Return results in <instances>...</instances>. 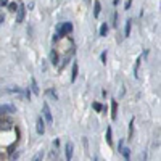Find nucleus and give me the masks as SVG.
Segmentation results:
<instances>
[{"label": "nucleus", "mask_w": 161, "mask_h": 161, "mask_svg": "<svg viewBox=\"0 0 161 161\" xmlns=\"http://www.w3.org/2000/svg\"><path fill=\"white\" fill-rule=\"evenodd\" d=\"M130 28H132V19H127L126 28H124V37H129L130 35Z\"/></svg>", "instance_id": "nucleus-11"}, {"label": "nucleus", "mask_w": 161, "mask_h": 161, "mask_svg": "<svg viewBox=\"0 0 161 161\" xmlns=\"http://www.w3.org/2000/svg\"><path fill=\"white\" fill-rule=\"evenodd\" d=\"M24 16H26V7H24V3H19L18 5V10H16V23H23Z\"/></svg>", "instance_id": "nucleus-2"}, {"label": "nucleus", "mask_w": 161, "mask_h": 161, "mask_svg": "<svg viewBox=\"0 0 161 161\" xmlns=\"http://www.w3.org/2000/svg\"><path fill=\"white\" fill-rule=\"evenodd\" d=\"M31 92H32V94H35V95L40 94V90H39V85H37V82H35L34 77L31 79Z\"/></svg>", "instance_id": "nucleus-10"}, {"label": "nucleus", "mask_w": 161, "mask_h": 161, "mask_svg": "<svg viewBox=\"0 0 161 161\" xmlns=\"http://www.w3.org/2000/svg\"><path fill=\"white\" fill-rule=\"evenodd\" d=\"M3 21H5V16H3V15H0V24H2Z\"/></svg>", "instance_id": "nucleus-27"}, {"label": "nucleus", "mask_w": 161, "mask_h": 161, "mask_svg": "<svg viewBox=\"0 0 161 161\" xmlns=\"http://www.w3.org/2000/svg\"><path fill=\"white\" fill-rule=\"evenodd\" d=\"M50 60H52V65H53V66H56V65H58L60 58H58V53H56L55 50H52V53H50Z\"/></svg>", "instance_id": "nucleus-12"}, {"label": "nucleus", "mask_w": 161, "mask_h": 161, "mask_svg": "<svg viewBox=\"0 0 161 161\" xmlns=\"http://www.w3.org/2000/svg\"><path fill=\"white\" fill-rule=\"evenodd\" d=\"M130 5H132V0H127L126 2V10H130Z\"/></svg>", "instance_id": "nucleus-23"}, {"label": "nucleus", "mask_w": 161, "mask_h": 161, "mask_svg": "<svg viewBox=\"0 0 161 161\" xmlns=\"http://www.w3.org/2000/svg\"><path fill=\"white\" fill-rule=\"evenodd\" d=\"M116 118H118V102L111 100V119L115 121Z\"/></svg>", "instance_id": "nucleus-6"}, {"label": "nucleus", "mask_w": 161, "mask_h": 161, "mask_svg": "<svg viewBox=\"0 0 161 161\" xmlns=\"http://www.w3.org/2000/svg\"><path fill=\"white\" fill-rule=\"evenodd\" d=\"M100 60H102V63L106 65V52H102V55H100Z\"/></svg>", "instance_id": "nucleus-22"}, {"label": "nucleus", "mask_w": 161, "mask_h": 161, "mask_svg": "<svg viewBox=\"0 0 161 161\" xmlns=\"http://www.w3.org/2000/svg\"><path fill=\"white\" fill-rule=\"evenodd\" d=\"M121 153H123L124 160L129 161V156H130V150H129V148H123V150H121Z\"/></svg>", "instance_id": "nucleus-16"}, {"label": "nucleus", "mask_w": 161, "mask_h": 161, "mask_svg": "<svg viewBox=\"0 0 161 161\" xmlns=\"http://www.w3.org/2000/svg\"><path fill=\"white\" fill-rule=\"evenodd\" d=\"M42 160H44V151H39V153L34 156V160H32V161H42Z\"/></svg>", "instance_id": "nucleus-18"}, {"label": "nucleus", "mask_w": 161, "mask_h": 161, "mask_svg": "<svg viewBox=\"0 0 161 161\" xmlns=\"http://www.w3.org/2000/svg\"><path fill=\"white\" fill-rule=\"evenodd\" d=\"M58 145H60V140H58V139H55V142H53V147H55V150L58 148Z\"/></svg>", "instance_id": "nucleus-24"}, {"label": "nucleus", "mask_w": 161, "mask_h": 161, "mask_svg": "<svg viewBox=\"0 0 161 161\" xmlns=\"http://www.w3.org/2000/svg\"><path fill=\"white\" fill-rule=\"evenodd\" d=\"M77 74H79V68H77V63H73V69H71V82L77 79Z\"/></svg>", "instance_id": "nucleus-8"}, {"label": "nucleus", "mask_w": 161, "mask_h": 161, "mask_svg": "<svg viewBox=\"0 0 161 161\" xmlns=\"http://www.w3.org/2000/svg\"><path fill=\"white\" fill-rule=\"evenodd\" d=\"M140 61H142V56H139L135 61V66H134V76L139 77V68H140Z\"/></svg>", "instance_id": "nucleus-14"}, {"label": "nucleus", "mask_w": 161, "mask_h": 161, "mask_svg": "<svg viewBox=\"0 0 161 161\" xmlns=\"http://www.w3.org/2000/svg\"><path fill=\"white\" fill-rule=\"evenodd\" d=\"M118 3H119V0H113V5H115V7H118Z\"/></svg>", "instance_id": "nucleus-28"}, {"label": "nucleus", "mask_w": 161, "mask_h": 161, "mask_svg": "<svg viewBox=\"0 0 161 161\" xmlns=\"http://www.w3.org/2000/svg\"><path fill=\"white\" fill-rule=\"evenodd\" d=\"M0 5H2V7H7V5H8V0H0Z\"/></svg>", "instance_id": "nucleus-25"}, {"label": "nucleus", "mask_w": 161, "mask_h": 161, "mask_svg": "<svg viewBox=\"0 0 161 161\" xmlns=\"http://www.w3.org/2000/svg\"><path fill=\"white\" fill-rule=\"evenodd\" d=\"M26 97H28L29 100H31V90H29V89H28V90H26Z\"/></svg>", "instance_id": "nucleus-26"}, {"label": "nucleus", "mask_w": 161, "mask_h": 161, "mask_svg": "<svg viewBox=\"0 0 161 161\" xmlns=\"http://www.w3.org/2000/svg\"><path fill=\"white\" fill-rule=\"evenodd\" d=\"M105 139H106V142H108V145H111L113 144V129L111 127H106V134H105Z\"/></svg>", "instance_id": "nucleus-9"}, {"label": "nucleus", "mask_w": 161, "mask_h": 161, "mask_svg": "<svg viewBox=\"0 0 161 161\" xmlns=\"http://www.w3.org/2000/svg\"><path fill=\"white\" fill-rule=\"evenodd\" d=\"M92 106H94V110H95V111H102V110H103V106L100 105L98 102H94V105H92Z\"/></svg>", "instance_id": "nucleus-19"}, {"label": "nucleus", "mask_w": 161, "mask_h": 161, "mask_svg": "<svg viewBox=\"0 0 161 161\" xmlns=\"http://www.w3.org/2000/svg\"><path fill=\"white\" fill-rule=\"evenodd\" d=\"M100 11H102V3H100V0H95L94 2V16L98 18L100 16Z\"/></svg>", "instance_id": "nucleus-7"}, {"label": "nucleus", "mask_w": 161, "mask_h": 161, "mask_svg": "<svg viewBox=\"0 0 161 161\" xmlns=\"http://www.w3.org/2000/svg\"><path fill=\"white\" fill-rule=\"evenodd\" d=\"M106 34H108V24L103 23V24L100 26V35H102V37H106Z\"/></svg>", "instance_id": "nucleus-13"}, {"label": "nucleus", "mask_w": 161, "mask_h": 161, "mask_svg": "<svg viewBox=\"0 0 161 161\" xmlns=\"http://www.w3.org/2000/svg\"><path fill=\"white\" fill-rule=\"evenodd\" d=\"M65 156H66V161H71V158H73V142H66V147H65Z\"/></svg>", "instance_id": "nucleus-5"}, {"label": "nucleus", "mask_w": 161, "mask_h": 161, "mask_svg": "<svg viewBox=\"0 0 161 161\" xmlns=\"http://www.w3.org/2000/svg\"><path fill=\"white\" fill-rule=\"evenodd\" d=\"M35 129H37V134H39V135H42V134L45 132V123H44V119H42V118H37Z\"/></svg>", "instance_id": "nucleus-4"}, {"label": "nucleus", "mask_w": 161, "mask_h": 161, "mask_svg": "<svg viewBox=\"0 0 161 161\" xmlns=\"http://www.w3.org/2000/svg\"><path fill=\"white\" fill-rule=\"evenodd\" d=\"M113 26H115V28H118V11H116L115 16H113Z\"/></svg>", "instance_id": "nucleus-21"}, {"label": "nucleus", "mask_w": 161, "mask_h": 161, "mask_svg": "<svg viewBox=\"0 0 161 161\" xmlns=\"http://www.w3.org/2000/svg\"><path fill=\"white\" fill-rule=\"evenodd\" d=\"M47 95H52V97L55 98V100H56V98H58V95H56V92L53 90V89H49V90H47Z\"/></svg>", "instance_id": "nucleus-20"}, {"label": "nucleus", "mask_w": 161, "mask_h": 161, "mask_svg": "<svg viewBox=\"0 0 161 161\" xmlns=\"http://www.w3.org/2000/svg\"><path fill=\"white\" fill-rule=\"evenodd\" d=\"M132 135H134V118L129 123V140H132Z\"/></svg>", "instance_id": "nucleus-15"}, {"label": "nucleus", "mask_w": 161, "mask_h": 161, "mask_svg": "<svg viewBox=\"0 0 161 161\" xmlns=\"http://www.w3.org/2000/svg\"><path fill=\"white\" fill-rule=\"evenodd\" d=\"M7 7H8V10H10V11H11V13H15V11H16V10H18V5H16V3H15V2H13V3H8V5H7Z\"/></svg>", "instance_id": "nucleus-17"}, {"label": "nucleus", "mask_w": 161, "mask_h": 161, "mask_svg": "<svg viewBox=\"0 0 161 161\" xmlns=\"http://www.w3.org/2000/svg\"><path fill=\"white\" fill-rule=\"evenodd\" d=\"M42 111H44V118H45V121L49 124H52L53 123V116H52V111H50V106H49V103H47V102H44Z\"/></svg>", "instance_id": "nucleus-1"}, {"label": "nucleus", "mask_w": 161, "mask_h": 161, "mask_svg": "<svg viewBox=\"0 0 161 161\" xmlns=\"http://www.w3.org/2000/svg\"><path fill=\"white\" fill-rule=\"evenodd\" d=\"M16 111V108H15L13 105H0V116L3 115H11V113Z\"/></svg>", "instance_id": "nucleus-3"}]
</instances>
